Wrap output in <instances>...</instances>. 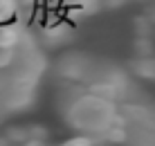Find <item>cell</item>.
<instances>
[{"label":"cell","mask_w":155,"mask_h":146,"mask_svg":"<svg viewBox=\"0 0 155 146\" xmlns=\"http://www.w3.org/2000/svg\"><path fill=\"white\" fill-rule=\"evenodd\" d=\"M47 70V56L34 32L0 50V121L23 115L36 104Z\"/></svg>","instance_id":"2"},{"label":"cell","mask_w":155,"mask_h":146,"mask_svg":"<svg viewBox=\"0 0 155 146\" xmlns=\"http://www.w3.org/2000/svg\"><path fill=\"white\" fill-rule=\"evenodd\" d=\"M128 99L119 101L88 88L56 83V112L61 121L74 133V137H83L97 146L124 144V104Z\"/></svg>","instance_id":"1"},{"label":"cell","mask_w":155,"mask_h":146,"mask_svg":"<svg viewBox=\"0 0 155 146\" xmlns=\"http://www.w3.org/2000/svg\"><path fill=\"white\" fill-rule=\"evenodd\" d=\"M31 29L23 20V0H0V50L20 43Z\"/></svg>","instance_id":"3"},{"label":"cell","mask_w":155,"mask_h":146,"mask_svg":"<svg viewBox=\"0 0 155 146\" xmlns=\"http://www.w3.org/2000/svg\"><path fill=\"white\" fill-rule=\"evenodd\" d=\"M106 5H108V7H121V5L126 2V0H104Z\"/></svg>","instance_id":"4"},{"label":"cell","mask_w":155,"mask_h":146,"mask_svg":"<svg viewBox=\"0 0 155 146\" xmlns=\"http://www.w3.org/2000/svg\"><path fill=\"white\" fill-rule=\"evenodd\" d=\"M0 146H5V139H2V137H0Z\"/></svg>","instance_id":"5"}]
</instances>
